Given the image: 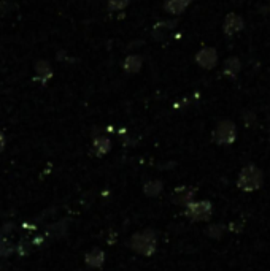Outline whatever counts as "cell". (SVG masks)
<instances>
[{
	"mask_svg": "<svg viewBox=\"0 0 270 271\" xmlns=\"http://www.w3.org/2000/svg\"><path fill=\"white\" fill-rule=\"evenodd\" d=\"M240 68H242V64H240V60L237 57H229L224 62V68H223V73L226 76H231V78H235L238 75Z\"/></svg>",
	"mask_w": 270,
	"mask_h": 271,
	"instance_id": "cell-10",
	"label": "cell"
},
{
	"mask_svg": "<svg viewBox=\"0 0 270 271\" xmlns=\"http://www.w3.org/2000/svg\"><path fill=\"white\" fill-rule=\"evenodd\" d=\"M229 230L240 233V232L243 230V224H242V222H238V224H235V222H231V225H229Z\"/></svg>",
	"mask_w": 270,
	"mask_h": 271,
	"instance_id": "cell-18",
	"label": "cell"
},
{
	"mask_svg": "<svg viewBox=\"0 0 270 271\" xmlns=\"http://www.w3.org/2000/svg\"><path fill=\"white\" fill-rule=\"evenodd\" d=\"M3 148H5V136L2 132H0V152L3 151Z\"/></svg>",
	"mask_w": 270,
	"mask_h": 271,
	"instance_id": "cell-19",
	"label": "cell"
},
{
	"mask_svg": "<svg viewBox=\"0 0 270 271\" xmlns=\"http://www.w3.org/2000/svg\"><path fill=\"white\" fill-rule=\"evenodd\" d=\"M35 71H37L38 80H40L41 84H45L48 80H51L53 78V70H51L50 64H48L46 60H38V62L35 64Z\"/></svg>",
	"mask_w": 270,
	"mask_h": 271,
	"instance_id": "cell-9",
	"label": "cell"
},
{
	"mask_svg": "<svg viewBox=\"0 0 270 271\" xmlns=\"http://www.w3.org/2000/svg\"><path fill=\"white\" fill-rule=\"evenodd\" d=\"M243 26H245V22L242 16L237 13H229L224 19V34L232 37V35L238 34L240 30L243 29Z\"/></svg>",
	"mask_w": 270,
	"mask_h": 271,
	"instance_id": "cell-6",
	"label": "cell"
},
{
	"mask_svg": "<svg viewBox=\"0 0 270 271\" xmlns=\"http://www.w3.org/2000/svg\"><path fill=\"white\" fill-rule=\"evenodd\" d=\"M104 252L100 249H94L92 252H89L86 255V262L91 265V267H100L102 263H104Z\"/></svg>",
	"mask_w": 270,
	"mask_h": 271,
	"instance_id": "cell-14",
	"label": "cell"
},
{
	"mask_svg": "<svg viewBox=\"0 0 270 271\" xmlns=\"http://www.w3.org/2000/svg\"><path fill=\"white\" fill-rule=\"evenodd\" d=\"M130 246L135 251L142 252L145 255H151L153 252L156 251V237L151 230L143 232V233H137L132 237L130 239Z\"/></svg>",
	"mask_w": 270,
	"mask_h": 271,
	"instance_id": "cell-4",
	"label": "cell"
},
{
	"mask_svg": "<svg viewBox=\"0 0 270 271\" xmlns=\"http://www.w3.org/2000/svg\"><path fill=\"white\" fill-rule=\"evenodd\" d=\"M196 190L193 187H188V186H183V187H178L173 194V203L181 204V206H188V204L193 202Z\"/></svg>",
	"mask_w": 270,
	"mask_h": 271,
	"instance_id": "cell-7",
	"label": "cell"
},
{
	"mask_svg": "<svg viewBox=\"0 0 270 271\" xmlns=\"http://www.w3.org/2000/svg\"><path fill=\"white\" fill-rule=\"evenodd\" d=\"M191 2H193V0H165L164 8L172 15H181L191 5Z\"/></svg>",
	"mask_w": 270,
	"mask_h": 271,
	"instance_id": "cell-8",
	"label": "cell"
},
{
	"mask_svg": "<svg viewBox=\"0 0 270 271\" xmlns=\"http://www.w3.org/2000/svg\"><path fill=\"white\" fill-rule=\"evenodd\" d=\"M110 148H111V141L108 140L107 136H99L94 140L92 149L97 155H105L108 151H110Z\"/></svg>",
	"mask_w": 270,
	"mask_h": 271,
	"instance_id": "cell-12",
	"label": "cell"
},
{
	"mask_svg": "<svg viewBox=\"0 0 270 271\" xmlns=\"http://www.w3.org/2000/svg\"><path fill=\"white\" fill-rule=\"evenodd\" d=\"M196 62L200 65L202 68L212 70L215 68V65L218 64V52L213 48H203L196 56Z\"/></svg>",
	"mask_w": 270,
	"mask_h": 271,
	"instance_id": "cell-5",
	"label": "cell"
},
{
	"mask_svg": "<svg viewBox=\"0 0 270 271\" xmlns=\"http://www.w3.org/2000/svg\"><path fill=\"white\" fill-rule=\"evenodd\" d=\"M264 184V173L259 167L250 164L242 168L237 178V187L243 192H256L262 187Z\"/></svg>",
	"mask_w": 270,
	"mask_h": 271,
	"instance_id": "cell-1",
	"label": "cell"
},
{
	"mask_svg": "<svg viewBox=\"0 0 270 271\" xmlns=\"http://www.w3.org/2000/svg\"><path fill=\"white\" fill-rule=\"evenodd\" d=\"M237 140V127L232 120H221L213 130V141L216 144H232Z\"/></svg>",
	"mask_w": 270,
	"mask_h": 271,
	"instance_id": "cell-2",
	"label": "cell"
},
{
	"mask_svg": "<svg viewBox=\"0 0 270 271\" xmlns=\"http://www.w3.org/2000/svg\"><path fill=\"white\" fill-rule=\"evenodd\" d=\"M175 26V22H167V21H162V22H158L153 29V35L156 40H164L167 37V34H169V30L173 29Z\"/></svg>",
	"mask_w": 270,
	"mask_h": 271,
	"instance_id": "cell-11",
	"label": "cell"
},
{
	"mask_svg": "<svg viewBox=\"0 0 270 271\" xmlns=\"http://www.w3.org/2000/svg\"><path fill=\"white\" fill-rule=\"evenodd\" d=\"M208 237H212V238H219L221 235H224V227L223 225H212V227H208Z\"/></svg>",
	"mask_w": 270,
	"mask_h": 271,
	"instance_id": "cell-17",
	"label": "cell"
},
{
	"mask_svg": "<svg viewBox=\"0 0 270 271\" xmlns=\"http://www.w3.org/2000/svg\"><path fill=\"white\" fill-rule=\"evenodd\" d=\"M212 214H213V206H212V203L207 200L191 202L188 206H186V216L194 222L208 220L212 218Z\"/></svg>",
	"mask_w": 270,
	"mask_h": 271,
	"instance_id": "cell-3",
	"label": "cell"
},
{
	"mask_svg": "<svg viewBox=\"0 0 270 271\" xmlns=\"http://www.w3.org/2000/svg\"><path fill=\"white\" fill-rule=\"evenodd\" d=\"M142 68V57L139 56H129L124 62V70L127 73H137Z\"/></svg>",
	"mask_w": 270,
	"mask_h": 271,
	"instance_id": "cell-13",
	"label": "cell"
},
{
	"mask_svg": "<svg viewBox=\"0 0 270 271\" xmlns=\"http://www.w3.org/2000/svg\"><path fill=\"white\" fill-rule=\"evenodd\" d=\"M127 5H129V0H108V10L110 11L124 10Z\"/></svg>",
	"mask_w": 270,
	"mask_h": 271,
	"instance_id": "cell-16",
	"label": "cell"
},
{
	"mask_svg": "<svg viewBox=\"0 0 270 271\" xmlns=\"http://www.w3.org/2000/svg\"><path fill=\"white\" fill-rule=\"evenodd\" d=\"M162 190V184L159 181H151V183H148L145 186V194L149 197H156Z\"/></svg>",
	"mask_w": 270,
	"mask_h": 271,
	"instance_id": "cell-15",
	"label": "cell"
}]
</instances>
